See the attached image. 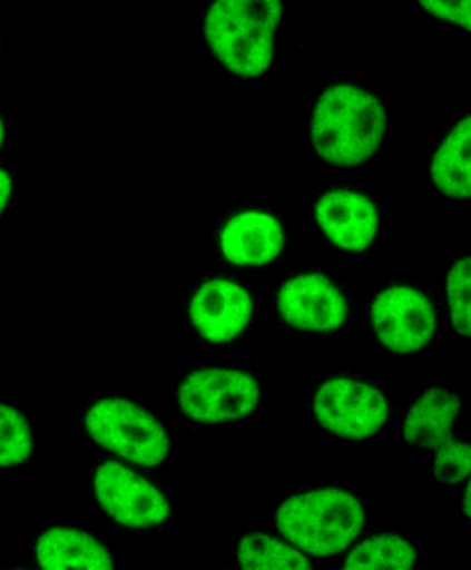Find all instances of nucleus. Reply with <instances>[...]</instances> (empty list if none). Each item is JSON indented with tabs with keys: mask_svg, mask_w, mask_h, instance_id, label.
<instances>
[{
	"mask_svg": "<svg viewBox=\"0 0 471 570\" xmlns=\"http://www.w3.org/2000/svg\"><path fill=\"white\" fill-rule=\"evenodd\" d=\"M216 246L234 268H264L277 262L286 246L283 222L272 210L245 206L229 213L217 228Z\"/></svg>",
	"mask_w": 471,
	"mask_h": 570,
	"instance_id": "9b49d317",
	"label": "nucleus"
},
{
	"mask_svg": "<svg viewBox=\"0 0 471 570\" xmlns=\"http://www.w3.org/2000/svg\"><path fill=\"white\" fill-rule=\"evenodd\" d=\"M447 301L453 331L471 337V257L457 262L448 273Z\"/></svg>",
	"mask_w": 471,
	"mask_h": 570,
	"instance_id": "6ab92c4d",
	"label": "nucleus"
},
{
	"mask_svg": "<svg viewBox=\"0 0 471 570\" xmlns=\"http://www.w3.org/2000/svg\"><path fill=\"white\" fill-rule=\"evenodd\" d=\"M313 412L326 431L363 441L379 433L389 419L386 396L371 384L347 377L326 380L315 391Z\"/></svg>",
	"mask_w": 471,
	"mask_h": 570,
	"instance_id": "6e6552de",
	"label": "nucleus"
},
{
	"mask_svg": "<svg viewBox=\"0 0 471 570\" xmlns=\"http://www.w3.org/2000/svg\"><path fill=\"white\" fill-rule=\"evenodd\" d=\"M16 195V178L8 169L0 170V213H6L13 204Z\"/></svg>",
	"mask_w": 471,
	"mask_h": 570,
	"instance_id": "412c9836",
	"label": "nucleus"
},
{
	"mask_svg": "<svg viewBox=\"0 0 471 570\" xmlns=\"http://www.w3.org/2000/svg\"><path fill=\"white\" fill-rule=\"evenodd\" d=\"M284 17L281 0H214L200 22L204 42L224 71L241 80L266 77Z\"/></svg>",
	"mask_w": 471,
	"mask_h": 570,
	"instance_id": "f257e3e1",
	"label": "nucleus"
},
{
	"mask_svg": "<svg viewBox=\"0 0 471 570\" xmlns=\"http://www.w3.org/2000/svg\"><path fill=\"white\" fill-rule=\"evenodd\" d=\"M387 117L375 96L353 85H333L313 109L310 138L325 163L354 168L381 147Z\"/></svg>",
	"mask_w": 471,
	"mask_h": 570,
	"instance_id": "f03ea898",
	"label": "nucleus"
},
{
	"mask_svg": "<svg viewBox=\"0 0 471 570\" xmlns=\"http://www.w3.org/2000/svg\"><path fill=\"white\" fill-rule=\"evenodd\" d=\"M6 137H8V125H6V120L0 119V147H4Z\"/></svg>",
	"mask_w": 471,
	"mask_h": 570,
	"instance_id": "5701e85b",
	"label": "nucleus"
},
{
	"mask_svg": "<svg viewBox=\"0 0 471 570\" xmlns=\"http://www.w3.org/2000/svg\"><path fill=\"white\" fill-rule=\"evenodd\" d=\"M281 537L304 554H342L363 532L365 511L354 494L337 488L293 494L275 512Z\"/></svg>",
	"mask_w": 471,
	"mask_h": 570,
	"instance_id": "7ed1b4c3",
	"label": "nucleus"
},
{
	"mask_svg": "<svg viewBox=\"0 0 471 570\" xmlns=\"http://www.w3.org/2000/svg\"><path fill=\"white\" fill-rule=\"evenodd\" d=\"M94 493L115 523L135 531L164 525L171 515L166 494L124 460L109 459L96 469Z\"/></svg>",
	"mask_w": 471,
	"mask_h": 570,
	"instance_id": "0eeeda50",
	"label": "nucleus"
},
{
	"mask_svg": "<svg viewBox=\"0 0 471 570\" xmlns=\"http://www.w3.org/2000/svg\"><path fill=\"white\" fill-rule=\"evenodd\" d=\"M462 507L464 515H467L469 520H471V476L468 482L467 489H464Z\"/></svg>",
	"mask_w": 471,
	"mask_h": 570,
	"instance_id": "4be33fe9",
	"label": "nucleus"
},
{
	"mask_svg": "<svg viewBox=\"0 0 471 570\" xmlns=\"http://www.w3.org/2000/svg\"><path fill=\"white\" fill-rule=\"evenodd\" d=\"M375 335L394 354H415L432 342L436 314L432 302L410 286H392L379 293L371 307Z\"/></svg>",
	"mask_w": 471,
	"mask_h": 570,
	"instance_id": "9d476101",
	"label": "nucleus"
},
{
	"mask_svg": "<svg viewBox=\"0 0 471 570\" xmlns=\"http://www.w3.org/2000/svg\"><path fill=\"white\" fill-rule=\"evenodd\" d=\"M419 4L436 19L462 26L471 32V0H422Z\"/></svg>",
	"mask_w": 471,
	"mask_h": 570,
	"instance_id": "aec40b11",
	"label": "nucleus"
},
{
	"mask_svg": "<svg viewBox=\"0 0 471 570\" xmlns=\"http://www.w3.org/2000/svg\"><path fill=\"white\" fill-rule=\"evenodd\" d=\"M430 175L436 189L448 198H471V115L436 149Z\"/></svg>",
	"mask_w": 471,
	"mask_h": 570,
	"instance_id": "2eb2a0df",
	"label": "nucleus"
},
{
	"mask_svg": "<svg viewBox=\"0 0 471 570\" xmlns=\"http://www.w3.org/2000/svg\"><path fill=\"white\" fill-rule=\"evenodd\" d=\"M36 560L42 570H112L111 552L99 539L71 527H51L37 540Z\"/></svg>",
	"mask_w": 471,
	"mask_h": 570,
	"instance_id": "4468645a",
	"label": "nucleus"
},
{
	"mask_svg": "<svg viewBox=\"0 0 471 570\" xmlns=\"http://www.w3.org/2000/svg\"><path fill=\"white\" fill-rule=\"evenodd\" d=\"M36 449V436L30 422L19 407L0 405V465L17 468L31 459Z\"/></svg>",
	"mask_w": 471,
	"mask_h": 570,
	"instance_id": "a211bd4d",
	"label": "nucleus"
},
{
	"mask_svg": "<svg viewBox=\"0 0 471 570\" xmlns=\"http://www.w3.org/2000/svg\"><path fill=\"white\" fill-rule=\"evenodd\" d=\"M461 406L458 395L440 387L430 389L413 403L402 424L408 443L434 452L435 480L451 487L471 476V443L452 436Z\"/></svg>",
	"mask_w": 471,
	"mask_h": 570,
	"instance_id": "423d86ee",
	"label": "nucleus"
},
{
	"mask_svg": "<svg viewBox=\"0 0 471 570\" xmlns=\"http://www.w3.org/2000/svg\"><path fill=\"white\" fill-rule=\"evenodd\" d=\"M279 318L293 330L330 333L342 327L349 308L342 292L320 273L291 276L275 296Z\"/></svg>",
	"mask_w": 471,
	"mask_h": 570,
	"instance_id": "f8f14e48",
	"label": "nucleus"
},
{
	"mask_svg": "<svg viewBox=\"0 0 471 570\" xmlns=\"http://www.w3.org/2000/svg\"><path fill=\"white\" fill-rule=\"evenodd\" d=\"M84 428L96 445L137 468H158L169 456L168 430L147 407L126 396L108 395L90 403Z\"/></svg>",
	"mask_w": 471,
	"mask_h": 570,
	"instance_id": "20e7f679",
	"label": "nucleus"
},
{
	"mask_svg": "<svg viewBox=\"0 0 471 570\" xmlns=\"http://www.w3.org/2000/svg\"><path fill=\"white\" fill-rule=\"evenodd\" d=\"M239 568L244 570H312L307 554L296 546L255 532L241 538L237 549Z\"/></svg>",
	"mask_w": 471,
	"mask_h": 570,
	"instance_id": "dca6fc26",
	"label": "nucleus"
},
{
	"mask_svg": "<svg viewBox=\"0 0 471 570\" xmlns=\"http://www.w3.org/2000/svg\"><path fill=\"white\" fill-rule=\"evenodd\" d=\"M261 400V383L255 374L228 366L198 367L184 376L176 391L183 416L203 425L248 419Z\"/></svg>",
	"mask_w": 471,
	"mask_h": 570,
	"instance_id": "39448f33",
	"label": "nucleus"
},
{
	"mask_svg": "<svg viewBox=\"0 0 471 570\" xmlns=\"http://www.w3.org/2000/svg\"><path fill=\"white\" fill-rule=\"evenodd\" d=\"M314 218L326 238L342 250L364 252L376 238L377 209L363 194L332 189L315 204Z\"/></svg>",
	"mask_w": 471,
	"mask_h": 570,
	"instance_id": "ddd939ff",
	"label": "nucleus"
},
{
	"mask_svg": "<svg viewBox=\"0 0 471 570\" xmlns=\"http://www.w3.org/2000/svg\"><path fill=\"white\" fill-rule=\"evenodd\" d=\"M415 547L398 534H377L355 546L344 560L346 570H411L415 568Z\"/></svg>",
	"mask_w": 471,
	"mask_h": 570,
	"instance_id": "f3484780",
	"label": "nucleus"
},
{
	"mask_svg": "<svg viewBox=\"0 0 471 570\" xmlns=\"http://www.w3.org/2000/svg\"><path fill=\"white\" fill-rule=\"evenodd\" d=\"M252 292L229 276L216 275L195 287L187 304L189 324L204 342L227 345L238 340L254 321Z\"/></svg>",
	"mask_w": 471,
	"mask_h": 570,
	"instance_id": "1a4fd4ad",
	"label": "nucleus"
}]
</instances>
